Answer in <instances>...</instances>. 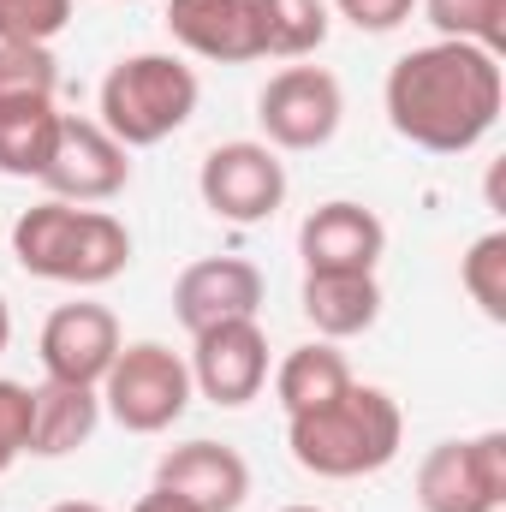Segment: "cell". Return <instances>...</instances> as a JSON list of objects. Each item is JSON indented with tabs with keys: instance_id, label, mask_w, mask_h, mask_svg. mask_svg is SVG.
I'll list each match as a JSON object with an SVG mask.
<instances>
[{
	"instance_id": "cell-6",
	"label": "cell",
	"mask_w": 506,
	"mask_h": 512,
	"mask_svg": "<svg viewBox=\"0 0 506 512\" xmlns=\"http://www.w3.org/2000/svg\"><path fill=\"white\" fill-rule=\"evenodd\" d=\"M423 512H501L506 507V435L483 429L471 441H441L417 465Z\"/></svg>"
},
{
	"instance_id": "cell-20",
	"label": "cell",
	"mask_w": 506,
	"mask_h": 512,
	"mask_svg": "<svg viewBox=\"0 0 506 512\" xmlns=\"http://www.w3.org/2000/svg\"><path fill=\"white\" fill-rule=\"evenodd\" d=\"M256 30H262V54L280 60H304L328 42V6L322 0H251Z\"/></svg>"
},
{
	"instance_id": "cell-12",
	"label": "cell",
	"mask_w": 506,
	"mask_h": 512,
	"mask_svg": "<svg viewBox=\"0 0 506 512\" xmlns=\"http://www.w3.org/2000/svg\"><path fill=\"white\" fill-rule=\"evenodd\" d=\"M381 251H387V227L364 203H322L298 227L304 274H376Z\"/></svg>"
},
{
	"instance_id": "cell-19",
	"label": "cell",
	"mask_w": 506,
	"mask_h": 512,
	"mask_svg": "<svg viewBox=\"0 0 506 512\" xmlns=\"http://www.w3.org/2000/svg\"><path fill=\"white\" fill-rule=\"evenodd\" d=\"M54 137H60L54 102H6L0 108V173L6 179H42Z\"/></svg>"
},
{
	"instance_id": "cell-14",
	"label": "cell",
	"mask_w": 506,
	"mask_h": 512,
	"mask_svg": "<svg viewBox=\"0 0 506 512\" xmlns=\"http://www.w3.org/2000/svg\"><path fill=\"white\" fill-rule=\"evenodd\" d=\"M262 310V274L245 256H203L173 280V316L203 334L215 322H245Z\"/></svg>"
},
{
	"instance_id": "cell-13",
	"label": "cell",
	"mask_w": 506,
	"mask_h": 512,
	"mask_svg": "<svg viewBox=\"0 0 506 512\" xmlns=\"http://www.w3.org/2000/svg\"><path fill=\"white\" fill-rule=\"evenodd\" d=\"M155 489H167L191 512H239L251 495V465L221 441H185V447L161 453Z\"/></svg>"
},
{
	"instance_id": "cell-21",
	"label": "cell",
	"mask_w": 506,
	"mask_h": 512,
	"mask_svg": "<svg viewBox=\"0 0 506 512\" xmlns=\"http://www.w3.org/2000/svg\"><path fill=\"white\" fill-rule=\"evenodd\" d=\"M423 12H429V24L441 30V42H471V48L501 54L506 0H423Z\"/></svg>"
},
{
	"instance_id": "cell-17",
	"label": "cell",
	"mask_w": 506,
	"mask_h": 512,
	"mask_svg": "<svg viewBox=\"0 0 506 512\" xmlns=\"http://www.w3.org/2000/svg\"><path fill=\"white\" fill-rule=\"evenodd\" d=\"M304 316L322 340L370 334L381 316L376 274H304Z\"/></svg>"
},
{
	"instance_id": "cell-3",
	"label": "cell",
	"mask_w": 506,
	"mask_h": 512,
	"mask_svg": "<svg viewBox=\"0 0 506 512\" xmlns=\"http://www.w3.org/2000/svg\"><path fill=\"white\" fill-rule=\"evenodd\" d=\"M12 256L36 280L60 286H108L131 262V233L108 209H78V203H36L12 221Z\"/></svg>"
},
{
	"instance_id": "cell-23",
	"label": "cell",
	"mask_w": 506,
	"mask_h": 512,
	"mask_svg": "<svg viewBox=\"0 0 506 512\" xmlns=\"http://www.w3.org/2000/svg\"><path fill=\"white\" fill-rule=\"evenodd\" d=\"M459 286L471 292V304H477L489 322H506V233H483V239L465 251Z\"/></svg>"
},
{
	"instance_id": "cell-7",
	"label": "cell",
	"mask_w": 506,
	"mask_h": 512,
	"mask_svg": "<svg viewBox=\"0 0 506 512\" xmlns=\"http://www.w3.org/2000/svg\"><path fill=\"white\" fill-rule=\"evenodd\" d=\"M197 191H203V209L221 215L227 227H256L286 203V167L268 143H251V137L215 143L203 155Z\"/></svg>"
},
{
	"instance_id": "cell-5",
	"label": "cell",
	"mask_w": 506,
	"mask_h": 512,
	"mask_svg": "<svg viewBox=\"0 0 506 512\" xmlns=\"http://www.w3.org/2000/svg\"><path fill=\"white\" fill-rule=\"evenodd\" d=\"M96 393H102V405H108V417L120 429H131V435H161L191 405V370L161 340H137V346H120L114 370L102 376Z\"/></svg>"
},
{
	"instance_id": "cell-29",
	"label": "cell",
	"mask_w": 506,
	"mask_h": 512,
	"mask_svg": "<svg viewBox=\"0 0 506 512\" xmlns=\"http://www.w3.org/2000/svg\"><path fill=\"white\" fill-rule=\"evenodd\" d=\"M6 340H12V310H6V298H0V352H6Z\"/></svg>"
},
{
	"instance_id": "cell-2",
	"label": "cell",
	"mask_w": 506,
	"mask_h": 512,
	"mask_svg": "<svg viewBox=\"0 0 506 512\" xmlns=\"http://www.w3.org/2000/svg\"><path fill=\"white\" fill-rule=\"evenodd\" d=\"M405 441V417L393 405V393L381 387H346L340 399L286 417V447L310 477L328 483H352V477H376L399 459Z\"/></svg>"
},
{
	"instance_id": "cell-18",
	"label": "cell",
	"mask_w": 506,
	"mask_h": 512,
	"mask_svg": "<svg viewBox=\"0 0 506 512\" xmlns=\"http://www.w3.org/2000/svg\"><path fill=\"white\" fill-rule=\"evenodd\" d=\"M346 387H352V364H346V352H334L328 340H310V346L286 352V358H280V370H274V393H280L286 417L316 411V405L340 399Z\"/></svg>"
},
{
	"instance_id": "cell-15",
	"label": "cell",
	"mask_w": 506,
	"mask_h": 512,
	"mask_svg": "<svg viewBox=\"0 0 506 512\" xmlns=\"http://www.w3.org/2000/svg\"><path fill=\"white\" fill-rule=\"evenodd\" d=\"M167 30L179 48L215 66L262 60V30H256L251 0H167Z\"/></svg>"
},
{
	"instance_id": "cell-10",
	"label": "cell",
	"mask_w": 506,
	"mask_h": 512,
	"mask_svg": "<svg viewBox=\"0 0 506 512\" xmlns=\"http://www.w3.org/2000/svg\"><path fill=\"white\" fill-rule=\"evenodd\" d=\"M120 358V322L108 304H60L42 322V376L48 382H72V387H102V376Z\"/></svg>"
},
{
	"instance_id": "cell-1",
	"label": "cell",
	"mask_w": 506,
	"mask_h": 512,
	"mask_svg": "<svg viewBox=\"0 0 506 512\" xmlns=\"http://www.w3.org/2000/svg\"><path fill=\"white\" fill-rule=\"evenodd\" d=\"M381 96H387V120L405 143H417L429 155H465L501 120V54L471 48V42L411 48L405 60H393Z\"/></svg>"
},
{
	"instance_id": "cell-25",
	"label": "cell",
	"mask_w": 506,
	"mask_h": 512,
	"mask_svg": "<svg viewBox=\"0 0 506 512\" xmlns=\"http://www.w3.org/2000/svg\"><path fill=\"white\" fill-rule=\"evenodd\" d=\"M30 453V387L0 382V477Z\"/></svg>"
},
{
	"instance_id": "cell-9",
	"label": "cell",
	"mask_w": 506,
	"mask_h": 512,
	"mask_svg": "<svg viewBox=\"0 0 506 512\" xmlns=\"http://www.w3.org/2000/svg\"><path fill=\"white\" fill-rule=\"evenodd\" d=\"M131 179V149H120L96 120H72L60 114V137H54V155L42 167V185L60 197V203H108L120 197Z\"/></svg>"
},
{
	"instance_id": "cell-28",
	"label": "cell",
	"mask_w": 506,
	"mask_h": 512,
	"mask_svg": "<svg viewBox=\"0 0 506 512\" xmlns=\"http://www.w3.org/2000/svg\"><path fill=\"white\" fill-rule=\"evenodd\" d=\"M48 512H108V507H96V501H60V507H48Z\"/></svg>"
},
{
	"instance_id": "cell-30",
	"label": "cell",
	"mask_w": 506,
	"mask_h": 512,
	"mask_svg": "<svg viewBox=\"0 0 506 512\" xmlns=\"http://www.w3.org/2000/svg\"><path fill=\"white\" fill-rule=\"evenodd\" d=\"M280 512H322V507H280Z\"/></svg>"
},
{
	"instance_id": "cell-24",
	"label": "cell",
	"mask_w": 506,
	"mask_h": 512,
	"mask_svg": "<svg viewBox=\"0 0 506 512\" xmlns=\"http://www.w3.org/2000/svg\"><path fill=\"white\" fill-rule=\"evenodd\" d=\"M72 24V0H0V42L48 48Z\"/></svg>"
},
{
	"instance_id": "cell-16",
	"label": "cell",
	"mask_w": 506,
	"mask_h": 512,
	"mask_svg": "<svg viewBox=\"0 0 506 512\" xmlns=\"http://www.w3.org/2000/svg\"><path fill=\"white\" fill-rule=\"evenodd\" d=\"M102 423V393L72 382H42L30 387V453L42 459H66L78 453Z\"/></svg>"
},
{
	"instance_id": "cell-11",
	"label": "cell",
	"mask_w": 506,
	"mask_h": 512,
	"mask_svg": "<svg viewBox=\"0 0 506 512\" xmlns=\"http://www.w3.org/2000/svg\"><path fill=\"white\" fill-rule=\"evenodd\" d=\"M197 352H191V387L215 405H251L262 382H268V340L256 328V316L245 322H215L203 334H191Z\"/></svg>"
},
{
	"instance_id": "cell-22",
	"label": "cell",
	"mask_w": 506,
	"mask_h": 512,
	"mask_svg": "<svg viewBox=\"0 0 506 512\" xmlns=\"http://www.w3.org/2000/svg\"><path fill=\"white\" fill-rule=\"evenodd\" d=\"M60 60L36 42H0V108L6 102H54Z\"/></svg>"
},
{
	"instance_id": "cell-8",
	"label": "cell",
	"mask_w": 506,
	"mask_h": 512,
	"mask_svg": "<svg viewBox=\"0 0 506 512\" xmlns=\"http://www.w3.org/2000/svg\"><path fill=\"white\" fill-rule=\"evenodd\" d=\"M340 114H346L340 78L322 66H286L256 96V126L268 149H322L340 131Z\"/></svg>"
},
{
	"instance_id": "cell-26",
	"label": "cell",
	"mask_w": 506,
	"mask_h": 512,
	"mask_svg": "<svg viewBox=\"0 0 506 512\" xmlns=\"http://www.w3.org/2000/svg\"><path fill=\"white\" fill-rule=\"evenodd\" d=\"M334 6H340L346 24H358V30H370V36H387V30H399V24L411 18L417 0H334Z\"/></svg>"
},
{
	"instance_id": "cell-4",
	"label": "cell",
	"mask_w": 506,
	"mask_h": 512,
	"mask_svg": "<svg viewBox=\"0 0 506 512\" xmlns=\"http://www.w3.org/2000/svg\"><path fill=\"white\" fill-rule=\"evenodd\" d=\"M197 72L179 54H131L102 78V120L120 149H155L197 114Z\"/></svg>"
},
{
	"instance_id": "cell-27",
	"label": "cell",
	"mask_w": 506,
	"mask_h": 512,
	"mask_svg": "<svg viewBox=\"0 0 506 512\" xmlns=\"http://www.w3.org/2000/svg\"><path fill=\"white\" fill-rule=\"evenodd\" d=\"M131 512H191V507H185V501H173L167 489H149V495H143Z\"/></svg>"
}]
</instances>
